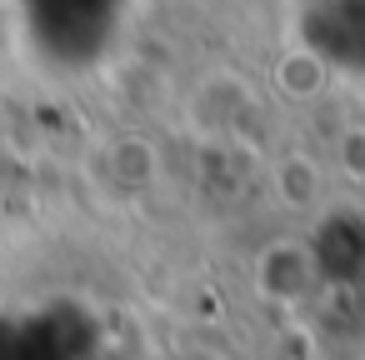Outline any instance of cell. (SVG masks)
<instances>
[{"instance_id":"6da1fadb","label":"cell","mask_w":365,"mask_h":360,"mask_svg":"<svg viewBox=\"0 0 365 360\" xmlns=\"http://www.w3.org/2000/svg\"><path fill=\"white\" fill-rule=\"evenodd\" d=\"M250 110H255V91L235 71H210L190 96V125L210 140H230Z\"/></svg>"},{"instance_id":"7a4b0ae2","label":"cell","mask_w":365,"mask_h":360,"mask_svg":"<svg viewBox=\"0 0 365 360\" xmlns=\"http://www.w3.org/2000/svg\"><path fill=\"white\" fill-rule=\"evenodd\" d=\"M255 270H260V275H275V270H280V285L270 290V300H280V305L300 300V295L310 290V280H315V260H310V250H305L300 240H275V245L260 255Z\"/></svg>"},{"instance_id":"3957f363","label":"cell","mask_w":365,"mask_h":360,"mask_svg":"<svg viewBox=\"0 0 365 360\" xmlns=\"http://www.w3.org/2000/svg\"><path fill=\"white\" fill-rule=\"evenodd\" d=\"M320 190H325V170H320V160H310V155H300V150L280 155V165H275V200H280V205H290V210H310V205L320 200Z\"/></svg>"},{"instance_id":"277c9868","label":"cell","mask_w":365,"mask_h":360,"mask_svg":"<svg viewBox=\"0 0 365 360\" xmlns=\"http://www.w3.org/2000/svg\"><path fill=\"white\" fill-rule=\"evenodd\" d=\"M325 81H330V71H325V61L315 51H290L275 66V91L285 101H315L325 91Z\"/></svg>"},{"instance_id":"5b68a950","label":"cell","mask_w":365,"mask_h":360,"mask_svg":"<svg viewBox=\"0 0 365 360\" xmlns=\"http://www.w3.org/2000/svg\"><path fill=\"white\" fill-rule=\"evenodd\" d=\"M340 165L350 180H365V125H350L340 135Z\"/></svg>"}]
</instances>
